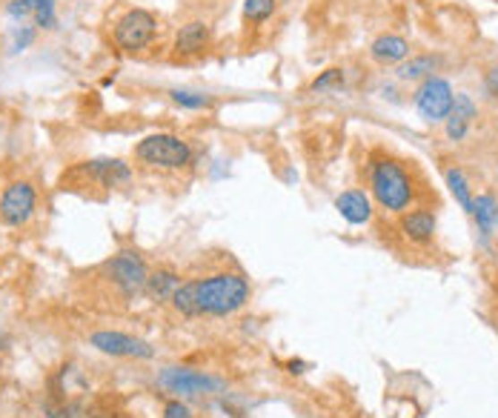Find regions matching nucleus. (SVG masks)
Segmentation results:
<instances>
[{
  "mask_svg": "<svg viewBox=\"0 0 498 418\" xmlns=\"http://www.w3.org/2000/svg\"><path fill=\"white\" fill-rule=\"evenodd\" d=\"M370 198L390 215H404L416 204V178L404 161L392 155H375L367 166Z\"/></svg>",
  "mask_w": 498,
  "mask_h": 418,
  "instance_id": "nucleus-1",
  "label": "nucleus"
},
{
  "mask_svg": "<svg viewBox=\"0 0 498 418\" xmlns=\"http://www.w3.org/2000/svg\"><path fill=\"white\" fill-rule=\"evenodd\" d=\"M253 298V284L244 272L218 269L198 278V310L207 319H227L241 312Z\"/></svg>",
  "mask_w": 498,
  "mask_h": 418,
  "instance_id": "nucleus-2",
  "label": "nucleus"
},
{
  "mask_svg": "<svg viewBox=\"0 0 498 418\" xmlns=\"http://www.w3.org/2000/svg\"><path fill=\"white\" fill-rule=\"evenodd\" d=\"M158 387L167 390L172 398H203L215 393H227V381L212 376V372H203L195 367H164L158 372Z\"/></svg>",
  "mask_w": 498,
  "mask_h": 418,
  "instance_id": "nucleus-3",
  "label": "nucleus"
},
{
  "mask_svg": "<svg viewBox=\"0 0 498 418\" xmlns=\"http://www.w3.org/2000/svg\"><path fill=\"white\" fill-rule=\"evenodd\" d=\"M135 158L141 164L155 166V169H184L193 164V147L178 135L155 132L138 141Z\"/></svg>",
  "mask_w": 498,
  "mask_h": 418,
  "instance_id": "nucleus-4",
  "label": "nucleus"
},
{
  "mask_svg": "<svg viewBox=\"0 0 498 418\" xmlns=\"http://www.w3.org/2000/svg\"><path fill=\"white\" fill-rule=\"evenodd\" d=\"M104 278L124 298H135V295H141L146 290V281H150V267H146L141 252L121 250L104 264Z\"/></svg>",
  "mask_w": 498,
  "mask_h": 418,
  "instance_id": "nucleus-5",
  "label": "nucleus"
},
{
  "mask_svg": "<svg viewBox=\"0 0 498 418\" xmlns=\"http://www.w3.org/2000/svg\"><path fill=\"white\" fill-rule=\"evenodd\" d=\"M112 38H115V47L126 55L143 52L158 38V18L146 9H129L115 23Z\"/></svg>",
  "mask_w": 498,
  "mask_h": 418,
  "instance_id": "nucleus-6",
  "label": "nucleus"
},
{
  "mask_svg": "<svg viewBox=\"0 0 498 418\" xmlns=\"http://www.w3.org/2000/svg\"><path fill=\"white\" fill-rule=\"evenodd\" d=\"M452 100H456V92H452L450 81L438 78V75L421 81V86H418L416 95H413V104H416L418 115L427 124L447 121V115L452 109Z\"/></svg>",
  "mask_w": 498,
  "mask_h": 418,
  "instance_id": "nucleus-7",
  "label": "nucleus"
},
{
  "mask_svg": "<svg viewBox=\"0 0 498 418\" xmlns=\"http://www.w3.org/2000/svg\"><path fill=\"white\" fill-rule=\"evenodd\" d=\"M90 347L112 358H138V362H150L155 358V347L146 338L121 333V329H98L90 336Z\"/></svg>",
  "mask_w": 498,
  "mask_h": 418,
  "instance_id": "nucleus-8",
  "label": "nucleus"
},
{
  "mask_svg": "<svg viewBox=\"0 0 498 418\" xmlns=\"http://www.w3.org/2000/svg\"><path fill=\"white\" fill-rule=\"evenodd\" d=\"M38 209V192L29 181H14L9 183L4 195H0V221L6 226H23L32 221Z\"/></svg>",
  "mask_w": 498,
  "mask_h": 418,
  "instance_id": "nucleus-9",
  "label": "nucleus"
},
{
  "mask_svg": "<svg viewBox=\"0 0 498 418\" xmlns=\"http://www.w3.org/2000/svg\"><path fill=\"white\" fill-rule=\"evenodd\" d=\"M81 169L83 175H90L100 186H109V190L112 186H126L132 181V169L121 158H95V161H86Z\"/></svg>",
  "mask_w": 498,
  "mask_h": 418,
  "instance_id": "nucleus-10",
  "label": "nucleus"
},
{
  "mask_svg": "<svg viewBox=\"0 0 498 418\" xmlns=\"http://www.w3.org/2000/svg\"><path fill=\"white\" fill-rule=\"evenodd\" d=\"M335 209H339L341 218L353 226H367L373 221V212H375L370 192H364V190L341 192L339 198H335Z\"/></svg>",
  "mask_w": 498,
  "mask_h": 418,
  "instance_id": "nucleus-11",
  "label": "nucleus"
},
{
  "mask_svg": "<svg viewBox=\"0 0 498 418\" xmlns=\"http://www.w3.org/2000/svg\"><path fill=\"white\" fill-rule=\"evenodd\" d=\"M399 229L409 243H430L435 238V212L430 209H407L399 215Z\"/></svg>",
  "mask_w": 498,
  "mask_h": 418,
  "instance_id": "nucleus-12",
  "label": "nucleus"
},
{
  "mask_svg": "<svg viewBox=\"0 0 498 418\" xmlns=\"http://www.w3.org/2000/svg\"><path fill=\"white\" fill-rule=\"evenodd\" d=\"M476 115H478V109H476V104H473V98L464 95V92H459L456 100H452V109H450V115H447V121H444L447 138H450V141H464L467 132H470L473 121H476Z\"/></svg>",
  "mask_w": 498,
  "mask_h": 418,
  "instance_id": "nucleus-13",
  "label": "nucleus"
},
{
  "mask_svg": "<svg viewBox=\"0 0 498 418\" xmlns=\"http://www.w3.org/2000/svg\"><path fill=\"white\" fill-rule=\"evenodd\" d=\"M210 40H212V29L207 21H189L178 29V35H175V52L184 57L201 55L210 47Z\"/></svg>",
  "mask_w": 498,
  "mask_h": 418,
  "instance_id": "nucleus-14",
  "label": "nucleus"
},
{
  "mask_svg": "<svg viewBox=\"0 0 498 418\" xmlns=\"http://www.w3.org/2000/svg\"><path fill=\"white\" fill-rule=\"evenodd\" d=\"M473 218H476V229L481 235V243H487L495 229H498V198L493 192H481L478 198H473Z\"/></svg>",
  "mask_w": 498,
  "mask_h": 418,
  "instance_id": "nucleus-15",
  "label": "nucleus"
},
{
  "mask_svg": "<svg viewBox=\"0 0 498 418\" xmlns=\"http://www.w3.org/2000/svg\"><path fill=\"white\" fill-rule=\"evenodd\" d=\"M370 55H373V61L384 64V66H399L409 57V40L401 35H381L373 40Z\"/></svg>",
  "mask_w": 498,
  "mask_h": 418,
  "instance_id": "nucleus-16",
  "label": "nucleus"
},
{
  "mask_svg": "<svg viewBox=\"0 0 498 418\" xmlns=\"http://www.w3.org/2000/svg\"><path fill=\"white\" fill-rule=\"evenodd\" d=\"M181 286V276L169 267H160L155 272H150V281H146V295H150L152 301H158V304H167V301H172L175 290Z\"/></svg>",
  "mask_w": 498,
  "mask_h": 418,
  "instance_id": "nucleus-17",
  "label": "nucleus"
},
{
  "mask_svg": "<svg viewBox=\"0 0 498 418\" xmlns=\"http://www.w3.org/2000/svg\"><path fill=\"white\" fill-rule=\"evenodd\" d=\"M438 64H442V57L438 55H413L407 57L404 64L395 66V78L409 83V81H427L433 78V72L438 69Z\"/></svg>",
  "mask_w": 498,
  "mask_h": 418,
  "instance_id": "nucleus-18",
  "label": "nucleus"
},
{
  "mask_svg": "<svg viewBox=\"0 0 498 418\" xmlns=\"http://www.w3.org/2000/svg\"><path fill=\"white\" fill-rule=\"evenodd\" d=\"M169 304H172L175 312L184 315V319H201V310H198V278L181 281V286L175 290Z\"/></svg>",
  "mask_w": 498,
  "mask_h": 418,
  "instance_id": "nucleus-19",
  "label": "nucleus"
},
{
  "mask_svg": "<svg viewBox=\"0 0 498 418\" xmlns=\"http://www.w3.org/2000/svg\"><path fill=\"white\" fill-rule=\"evenodd\" d=\"M444 178H447V186H450V192H452V198L459 200V207L464 209V212H473V190H470V181H467V175L459 169V166H450L447 172H444Z\"/></svg>",
  "mask_w": 498,
  "mask_h": 418,
  "instance_id": "nucleus-20",
  "label": "nucleus"
},
{
  "mask_svg": "<svg viewBox=\"0 0 498 418\" xmlns=\"http://www.w3.org/2000/svg\"><path fill=\"white\" fill-rule=\"evenodd\" d=\"M169 98H172V104H178L181 109H193V112L212 109V104H215L212 95L198 92V90H169Z\"/></svg>",
  "mask_w": 498,
  "mask_h": 418,
  "instance_id": "nucleus-21",
  "label": "nucleus"
},
{
  "mask_svg": "<svg viewBox=\"0 0 498 418\" xmlns=\"http://www.w3.org/2000/svg\"><path fill=\"white\" fill-rule=\"evenodd\" d=\"M278 9V0H244V18L246 23H267Z\"/></svg>",
  "mask_w": 498,
  "mask_h": 418,
  "instance_id": "nucleus-22",
  "label": "nucleus"
},
{
  "mask_svg": "<svg viewBox=\"0 0 498 418\" xmlns=\"http://www.w3.org/2000/svg\"><path fill=\"white\" fill-rule=\"evenodd\" d=\"M341 86H344V69H327L310 83V90L313 92H332V90H341Z\"/></svg>",
  "mask_w": 498,
  "mask_h": 418,
  "instance_id": "nucleus-23",
  "label": "nucleus"
},
{
  "mask_svg": "<svg viewBox=\"0 0 498 418\" xmlns=\"http://www.w3.org/2000/svg\"><path fill=\"white\" fill-rule=\"evenodd\" d=\"M35 38H38V29L35 26H14L12 29V47H9V52L12 55H18V52H23V49H29L35 43Z\"/></svg>",
  "mask_w": 498,
  "mask_h": 418,
  "instance_id": "nucleus-24",
  "label": "nucleus"
},
{
  "mask_svg": "<svg viewBox=\"0 0 498 418\" xmlns=\"http://www.w3.org/2000/svg\"><path fill=\"white\" fill-rule=\"evenodd\" d=\"M32 21L40 29H55L57 26V12H55V0H35V14Z\"/></svg>",
  "mask_w": 498,
  "mask_h": 418,
  "instance_id": "nucleus-25",
  "label": "nucleus"
},
{
  "mask_svg": "<svg viewBox=\"0 0 498 418\" xmlns=\"http://www.w3.org/2000/svg\"><path fill=\"white\" fill-rule=\"evenodd\" d=\"M6 14L12 21H29L35 14V0H9L6 4Z\"/></svg>",
  "mask_w": 498,
  "mask_h": 418,
  "instance_id": "nucleus-26",
  "label": "nucleus"
},
{
  "mask_svg": "<svg viewBox=\"0 0 498 418\" xmlns=\"http://www.w3.org/2000/svg\"><path fill=\"white\" fill-rule=\"evenodd\" d=\"M160 418H195V413H193V407H189L184 398H169L164 405V415H160Z\"/></svg>",
  "mask_w": 498,
  "mask_h": 418,
  "instance_id": "nucleus-27",
  "label": "nucleus"
},
{
  "mask_svg": "<svg viewBox=\"0 0 498 418\" xmlns=\"http://www.w3.org/2000/svg\"><path fill=\"white\" fill-rule=\"evenodd\" d=\"M485 86H487V95L493 100H498V66L487 72V78H485Z\"/></svg>",
  "mask_w": 498,
  "mask_h": 418,
  "instance_id": "nucleus-28",
  "label": "nucleus"
},
{
  "mask_svg": "<svg viewBox=\"0 0 498 418\" xmlns=\"http://www.w3.org/2000/svg\"><path fill=\"white\" fill-rule=\"evenodd\" d=\"M289 372H304V362H289Z\"/></svg>",
  "mask_w": 498,
  "mask_h": 418,
  "instance_id": "nucleus-29",
  "label": "nucleus"
},
{
  "mask_svg": "<svg viewBox=\"0 0 498 418\" xmlns=\"http://www.w3.org/2000/svg\"><path fill=\"white\" fill-rule=\"evenodd\" d=\"M0 350H4V338H0Z\"/></svg>",
  "mask_w": 498,
  "mask_h": 418,
  "instance_id": "nucleus-30",
  "label": "nucleus"
}]
</instances>
